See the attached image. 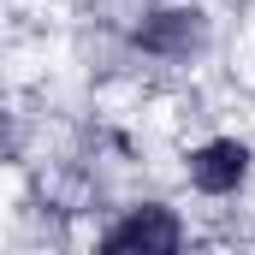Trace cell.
Wrapping results in <instances>:
<instances>
[{
  "mask_svg": "<svg viewBox=\"0 0 255 255\" xmlns=\"http://www.w3.org/2000/svg\"><path fill=\"white\" fill-rule=\"evenodd\" d=\"M101 250L107 255H172V250H184V220L172 208H160V202L125 208L101 232Z\"/></svg>",
  "mask_w": 255,
  "mask_h": 255,
  "instance_id": "cell-2",
  "label": "cell"
},
{
  "mask_svg": "<svg viewBox=\"0 0 255 255\" xmlns=\"http://www.w3.org/2000/svg\"><path fill=\"white\" fill-rule=\"evenodd\" d=\"M130 42H136V54L160 65H190L208 48V12L202 6H148L142 24L130 30Z\"/></svg>",
  "mask_w": 255,
  "mask_h": 255,
  "instance_id": "cell-1",
  "label": "cell"
},
{
  "mask_svg": "<svg viewBox=\"0 0 255 255\" xmlns=\"http://www.w3.org/2000/svg\"><path fill=\"white\" fill-rule=\"evenodd\" d=\"M250 142H238V136H208V142H196L190 160H184V178H190V190L202 196H238L250 184Z\"/></svg>",
  "mask_w": 255,
  "mask_h": 255,
  "instance_id": "cell-3",
  "label": "cell"
}]
</instances>
